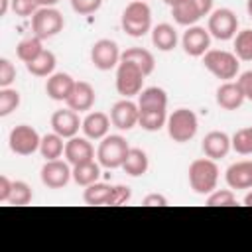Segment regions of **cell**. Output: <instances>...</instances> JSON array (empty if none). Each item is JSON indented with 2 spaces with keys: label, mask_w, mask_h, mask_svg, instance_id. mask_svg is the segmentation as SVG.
Wrapping results in <instances>:
<instances>
[{
  "label": "cell",
  "mask_w": 252,
  "mask_h": 252,
  "mask_svg": "<svg viewBox=\"0 0 252 252\" xmlns=\"http://www.w3.org/2000/svg\"><path fill=\"white\" fill-rule=\"evenodd\" d=\"M189 185L197 195H209L217 189L219 183V165L211 158H199L191 161L187 169Z\"/></svg>",
  "instance_id": "6da1fadb"
},
{
  "label": "cell",
  "mask_w": 252,
  "mask_h": 252,
  "mask_svg": "<svg viewBox=\"0 0 252 252\" xmlns=\"http://www.w3.org/2000/svg\"><path fill=\"white\" fill-rule=\"evenodd\" d=\"M122 30L132 37H142L152 32V10L146 0H132L120 18Z\"/></svg>",
  "instance_id": "7a4b0ae2"
},
{
  "label": "cell",
  "mask_w": 252,
  "mask_h": 252,
  "mask_svg": "<svg viewBox=\"0 0 252 252\" xmlns=\"http://www.w3.org/2000/svg\"><path fill=\"white\" fill-rule=\"evenodd\" d=\"M128 152H130V146H128V140L124 136L108 134L100 140V144L96 148V159L102 167L116 169V167H122Z\"/></svg>",
  "instance_id": "3957f363"
},
{
  "label": "cell",
  "mask_w": 252,
  "mask_h": 252,
  "mask_svg": "<svg viewBox=\"0 0 252 252\" xmlns=\"http://www.w3.org/2000/svg\"><path fill=\"white\" fill-rule=\"evenodd\" d=\"M165 128H167V134L173 142L177 144H185L189 140L195 138L197 130H199V120H197V114L189 108H177L173 110L169 116H167V122H165Z\"/></svg>",
  "instance_id": "277c9868"
},
{
  "label": "cell",
  "mask_w": 252,
  "mask_h": 252,
  "mask_svg": "<svg viewBox=\"0 0 252 252\" xmlns=\"http://www.w3.org/2000/svg\"><path fill=\"white\" fill-rule=\"evenodd\" d=\"M205 69L220 81H232L238 73V57L224 49H209L203 55Z\"/></svg>",
  "instance_id": "5b68a950"
},
{
  "label": "cell",
  "mask_w": 252,
  "mask_h": 252,
  "mask_svg": "<svg viewBox=\"0 0 252 252\" xmlns=\"http://www.w3.org/2000/svg\"><path fill=\"white\" fill-rule=\"evenodd\" d=\"M144 71L134 65L132 61H120L116 67V91L118 94H122L124 98H132L136 94H140V91L144 89Z\"/></svg>",
  "instance_id": "8992f818"
},
{
  "label": "cell",
  "mask_w": 252,
  "mask_h": 252,
  "mask_svg": "<svg viewBox=\"0 0 252 252\" xmlns=\"http://www.w3.org/2000/svg\"><path fill=\"white\" fill-rule=\"evenodd\" d=\"M207 30H209L211 37H215L219 41H228L238 32V18L230 8H217L209 14Z\"/></svg>",
  "instance_id": "52a82bcc"
},
{
  "label": "cell",
  "mask_w": 252,
  "mask_h": 252,
  "mask_svg": "<svg viewBox=\"0 0 252 252\" xmlns=\"http://www.w3.org/2000/svg\"><path fill=\"white\" fill-rule=\"evenodd\" d=\"M63 26H65L63 14L55 8H39L32 16V32L41 39H49L57 35L59 32H63Z\"/></svg>",
  "instance_id": "ba28073f"
},
{
  "label": "cell",
  "mask_w": 252,
  "mask_h": 252,
  "mask_svg": "<svg viewBox=\"0 0 252 252\" xmlns=\"http://www.w3.org/2000/svg\"><path fill=\"white\" fill-rule=\"evenodd\" d=\"M39 144H41V136L30 124H18L8 134V146L18 156H32L33 152L39 150Z\"/></svg>",
  "instance_id": "9c48e42d"
},
{
  "label": "cell",
  "mask_w": 252,
  "mask_h": 252,
  "mask_svg": "<svg viewBox=\"0 0 252 252\" xmlns=\"http://www.w3.org/2000/svg\"><path fill=\"white\" fill-rule=\"evenodd\" d=\"M120 55H122V51H120L118 43L114 39H108V37L94 41L91 47V61L100 71H110V69L118 67Z\"/></svg>",
  "instance_id": "30bf717a"
},
{
  "label": "cell",
  "mask_w": 252,
  "mask_h": 252,
  "mask_svg": "<svg viewBox=\"0 0 252 252\" xmlns=\"http://www.w3.org/2000/svg\"><path fill=\"white\" fill-rule=\"evenodd\" d=\"M73 165L65 159H49L43 163L41 171H39V177H41V183L49 189H63L71 179H73Z\"/></svg>",
  "instance_id": "8fae6325"
},
{
  "label": "cell",
  "mask_w": 252,
  "mask_h": 252,
  "mask_svg": "<svg viewBox=\"0 0 252 252\" xmlns=\"http://www.w3.org/2000/svg\"><path fill=\"white\" fill-rule=\"evenodd\" d=\"M181 47L191 57H203L209 51V47H211V33H209V30L201 28V26H189L183 32Z\"/></svg>",
  "instance_id": "7c38bea8"
},
{
  "label": "cell",
  "mask_w": 252,
  "mask_h": 252,
  "mask_svg": "<svg viewBox=\"0 0 252 252\" xmlns=\"http://www.w3.org/2000/svg\"><path fill=\"white\" fill-rule=\"evenodd\" d=\"M138 118H140L138 102H132L130 98H122L114 102L110 108V122L118 130H132L134 126H138Z\"/></svg>",
  "instance_id": "4fadbf2b"
},
{
  "label": "cell",
  "mask_w": 252,
  "mask_h": 252,
  "mask_svg": "<svg viewBox=\"0 0 252 252\" xmlns=\"http://www.w3.org/2000/svg\"><path fill=\"white\" fill-rule=\"evenodd\" d=\"M81 126H83V120L79 118V112L69 108V106L61 108V110H55L51 114V128H53V132H57L65 140L77 136Z\"/></svg>",
  "instance_id": "5bb4252c"
},
{
  "label": "cell",
  "mask_w": 252,
  "mask_h": 252,
  "mask_svg": "<svg viewBox=\"0 0 252 252\" xmlns=\"http://www.w3.org/2000/svg\"><path fill=\"white\" fill-rule=\"evenodd\" d=\"M63 156L71 165H79V163L94 159V148H93V144L89 142L87 136L85 138L73 136L65 142V154Z\"/></svg>",
  "instance_id": "9a60e30c"
},
{
  "label": "cell",
  "mask_w": 252,
  "mask_h": 252,
  "mask_svg": "<svg viewBox=\"0 0 252 252\" xmlns=\"http://www.w3.org/2000/svg\"><path fill=\"white\" fill-rule=\"evenodd\" d=\"M94 100H96V93H94L93 85L87 83V81H77L73 91H71V94H69V98L65 100V104L69 108L77 110V112H85V110L93 108Z\"/></svg>",
  "instance_id": "2e32d148"
},
{
  "label": "cell",
  "mask_w": 252,
  "mask_h": 252,
  "mask_svg": "<svg viewBox=\"0 0 252 252\" xmlns=\"http://www.w3.org/2000/svg\"><path fill=\"white\" fill-rule=\"evenodd\" d=\"M75 79L69 75V73H53L47 77L45 81V93L51 100H59V102H65L75 87Z\"/></svg>",
  "instance_id": "e0dca14e"
},
{
  "label": "cell",
  "mask_w": 252,
  "mask_h": 252,
  "mask_svg": "<svg viewBox=\"0 0 252 252\" xmlns=\"http://www.w3.org/2000/svg\"><path fill=\"white\" fill-rule=\"evenodd\" d=\"M244 100H246V96H244V91L238 85V81H224L217 89V104L222 110H236L242 106Z\"/></svg>",
  "instance_id": "ac0fdd59"
},
{
  "label": "cell",
  "mask_w": 252,
  "mask_h": 252,
  "mask_svg": "<svg viewBox=\"0 0 252 252\" xmlns=\"http://www.w3.org/2000/svg\"><path fill=\"white\" fill-rule=\"evenodd\" d=\"M203 154L211 159H220V158H226V154L230 152V136L226 132H220V130H213L209 132L205 138H203Z\"/></svg>",
  "instance_id": "d6986e66"
},
{
  "label": "cell",
  "mask_w": 252,
  "mask_h": 252,
  "mask_svg": "<svg viewBox=\"0 0 252 252\" xmlns=\"http://www.w3.org/2000/svg\"><path fill=\"white\" fill-rule=\"evenodd\" d=\"M224 179L230 189H252V161L242 159L230 163L224 171Z\"/></svg>",
  "instance_id": "ffe728a7"
},
{
  "label": "cell",
  "mask_w": 252,
  "mask_h": 252,
  "mask_svg": "<svg viewBox=\"0 0 252 252\" xmlns=\"http://www.w3.org/2000/svg\"><path fill=\"white\" fill-rule=\"evenodd\" d=\"M110 116L100 112V110H94V112H89L85 118H83V134L89 138V140H102L104 136H108V130H110Z\"/></svg>",
  "instance_id": "44dd1931"
},
{
  "label": "cell",
  "mask_w": 252,
  "mask_h": 252,
  "mask_svg": "<svg viewBox=\"0 0 252 252\" xmlns=\"http://www.w3.org/2000/svg\"><path fill=\"white\" fill-rule=\"evenodd\" d=\"M138 108L140 110H165L167 108V93L161 87L142 89L138 94Z\"/></svg>",
  "instance_id": "7402d4cb"
},
{
  "label": "cell",
  "mask_w": 252,
  "mask_h": 252,
  "mask_svg": "<svg viewBox=\"0 0 252 252\" xmlns=\"http://www.w3.org/2000/svg\"><path fill=\"white\" fill-rule=\"evenodd\" d=\"M171 16H173V20H175V24H179V26H195L201 18H203V14H201V10L197 8V4L193 2V0H181V2H177L175 6H171Z\"/></svg>",
  "instance_id": "603a6c76"
},
{
  "label": "cell",
  "mask_w": 252,
  "mask_h": 252,
  "mask_svg": "<svg viewBox=\"0 0 252 252\" xmlns=\"http://www.w3.org/2000/svg\"><path fill=\"white\" fill-rule=\"evenodd\" d=\"M152 43L159 51H171L177 45V32L171 24H158L152 28Z\"/></svg>",
  "instance_id": "cb8c5ba5"
},
{
  "label": "cell",
  "mask_w": 252,
  "mask_h": 252,
  "mask_svg": "<svg viewBox=\"0 0 252 252\" xmlns=\"http://www.w3.org/2000/svg\"><path fill=\"white\" fill-rule=\"evenodd\" d=\"M148 167H150L148 154L144 150H140V148H130V152H128V156H126V159L122 163L124 173L130 175V177H140V175H144L148 171Z\"/></svg>",
  "instance_id": "d4e9b609"
},
{
  "label": "cell",
  "mask_w": 252,
  "mask_h": 252,
  "mask_svg": "<svg viewBox=\"0 0 252 252\" xmlns=\"http://www.w3.org/2000/svg\"><path fill=\"white\" fill-rule=\"evenodd\" d=\"M120 61H132L134 65H138L144 71L146 77L156 69V59H154L152 51H148L144 47H128L126 51H122Z\"/></svg>",
  "instance_id": "484cf974"
},
{
  "label": "cell",
  "mask_w": 252,
  "mask_h": 252,
  "mask_svg": "<svg viewBox=\"0 0 252 252\" xmlns=\"http://www.w3.org/2000/svg\"><path fill=\"white\" fill-rule=\"evenodd\" d=\"M55 65H57L55 53L49 51V49H43L33 61L26 63V69H28L33 77H49V75H53Z\"/></svg>",
  "instance_id": "4316f807"
},
{
  "label": "cell",
  "mask_w": 252,
  "mask_h": 252,
  "mask_svg": "<svg viewBox=\"0 0 252 252\" xmlns=\"http://www.w3.org/2000/svg\"><path fill=\"white\" fill-rule=\"evenodd\" d=\"M100 163L91 159V161H85V163H79V165H73V181L81 187H89L91 183H96L98 177H100Z\"/></svg>",
  "instance_id": "83f0119b"
},
{
  "label": "cell",
  "mask_w": 252,
  "mask_h": 252,
  "mask_svg": "<svg viewBox=\"0 0 252 252\" xmlns=\"http://www.w3.org/2000/svg\"><path fill=\"white\" fill-rule=\"evenodd\" d=\"M112 187L114 185H108V183H91L89 187H85L83 191V201L87 205H93V207H100V205H108L110 203V195H112Z\"/></svg>",
  "instance_id": "f1b7e54d"
},
{
  "label": "cell",
  "mask_w": 252,
  "mask_h": 252,
  "mask_svg": "<svg viewBox=\"0 0 252 252\" xmlns=\"http://www.w3.org/2000/svg\"><path fill=\"white\" fill-rule=\"evenodd\" d=\"M65 138H61L57 132L45 134L41 136V144H39V154L41 158H45V161L49 159H59L65 154Z\"/></svg>",
  "instance_id": "f546056e"
},
{
  "label": "cell",
  "mask_w": 252,
  "mask_h": 252,
  "mask_svg": "<svg viewBox=\"0 0 252 252\" xmlns=\"http://www.w3.org/2000/svg\"><path fill=\"white\" fill-rule=\"evenodd\" d=\"M43 49H45V47H43V39L37 37V35H32V37L22 39V41L16 45V55H18L20 61L30 63V61H33Z\"/></svg>",
  "instance_id": "4dcf8cb0"
},
{
  "label": "cell",
  "mask_w": 252,
  "mask_h": 252,
  "mask_svg": "<svg viewBox=\"0 0 252 252\" xmlns=\"http://www.w3.org/2000/svg\"><path fill=\"white\" fill-rule=\"evenodd\" d=\"M165 122H167L165 110H140L138 126L146 132H158L165 126Z\"/></svg>",
  "instance_id": "1f68e13d"
},
{
  "label": "cell",
  "mask_w": 252,
  "mask_h": 252,
  "mask_svg": "<svg viewBox=\"0 0 252 252\" xmlns=\"http://www.w3.org/2000/svg\"><path fill=\"white\" fill-rule=\"evenodd\" d=\"M234 55L240 61H252V30H242L234 35Z\"/></svg>",
  "instance_id": "d6a6232c"
},
{
  "label": "cell",
  "mask_w": 252,
  "mask_h": 252,
  "mask_svg": "<svg viewBox=\"0 0 252 252\" xmlns=\"http://www.w3.org/2000/svg\"><path fill=\"white\" fill-rule=\"evenodd\" d=\"M230 146L236 154L240 156H250L252 154V128H240L232 134L230 138Z\"/></svg>",
  "instance_id": "836d02e7"
},
{
  "label": "cell",
  "mask_w": 252,
  "mask_h": 252,
  "mask_svg": "<svg viewBox=\"0 0 252 252\" xmlns=\"http://www.w3.org/2000/svg\"><path fill=\"white\" fill-rule=\"evenodd\" d=\"M20 100H22V96L16 89H10V87L0 89V116L12 114L20 106Z\"/></svg>",
  "instance_id": "e575fe53"
},
{
  "label": "cell",
  "mask_w": 252,
  "mask_h": 252,
  "mask_svg": "<svg viewBox=\"0 0 252 252\" xmlns=\"http://www.w3.org/2000/svg\"><path fill=\"white\" fill-rule=\"evenodd\" d=\"M33 199V191L32 187L26 183V181H14L12 185V195H10V205H16V207H26L30 205Z\"/></svg>",
  "instance_id": "d590c367"
},
{
  "label": "cell",
  "mask_w": 252,
  "mask_h": 252,
  "mask_svg": "<svg viewBox=\"0 0 252 252\" xmlns=\"http://www.w3.org/2000/svg\"><path fill=\"white\" fill-rule=\"evenodd\" d=\"M207 205L209 207H234L238 203H236V197L230 189H215L213 193H209Z\"/></svg>",
  "instance_id": "8d00e7d4"
},
{
  "label": "cell",
  "mask_w": 252,
  "mask_h": 252,
  "mask_svg": "<svg viewBox=\"0 0 252 252\" xmlns=\"http://www.w3.org/2000/svg\"><path fill=\"white\" fill-rule=\"evenodd\" d=\"M12 10L16 16L32 18L39 10V2L37 0H12Z\"/></svg>",
  "instance_id": "74e56055"
},
{
  "label": "cell",
  "mask_w": 252,
  "mask_h": 252,
  "mask_svg": "<svg viewBox=\"0 0 252 252\" xmlns=\"http://www.w3.org/2000/svg\"><path fill=\"white\" fill-rule=\"evenodd\" d=\"M16 81V67L8 57L0 59V89L10 87Z\"/></svg>",
  "instance_id": "f35d334b"
},
{
  "label": "cell",
  "mask_w": 252,
  "mask_h": 252,
  "mask_svg": "<svg viewBox=\"0 0 252 252\" xmlns=\"http://www.w3.org/2000/svg\"><path fill=\"white\" fill-rule=\"evenodd\" d=\"M100 6H102V0H71V8L79 16H91Z\"/></svg>",
  "instance_id": "ab89813d"
},
{
  "label": "cell",
  "mask_w": 252,
  "mask_h": 252,
  "mask_svg": "<svg viewBox=\"0 0 252 252\" xmlns=\"http://www.w3.org/2000/svg\"><path fill=\"white\" fill-rule=\"evenodd\" d=\"M130 197H132V191H130L128 185H114L108 205H124V203L130 201Z\"/></svg>",
  "instance_id": "60d3db41"
},
{
  "label": "cell",
  "mask_w": 252,
  "mask_h": 252,
  "mask_svg": "<svg viewBox=\"0 0 252 252\" xmlns=\"http://www.w3.org/2000/svg\"><path fill=\"white\" fill-rule=\"evenodd\" d=\"M12 185H14V181H12L8 175H0V201H2V203H8V201H10Z\"/></svg>",
  "instance_id": "b9f144b4"
},
{
  "label": "cell",
  "mask_w": 252,
  "mask_h": 252,
  "mask_svg": "<svg viewBox=\"0 0 252 252\" xmlns=\"http://www.w3.org/2000/svg\"><path fill=\"white\" fill-rule=\"evenodd\" d=\"M238 85L242 87L244 96L252 102V71H244V73L238 77Z\"/></svg>",
  "instance_id": "7bdbcfd3"
},
{
  "label": "cell",
  "mask_w": 252,
  "mask_h": 252,
  "mask_svg": "<svg viewBox=\"0 0 252 252\" xmlns=\"http://www.w3.org/2000/svg\"><path fill=\"white\" fill-rule=\"evenodd\" d=\"M142 203H144L146 207H165V205H167V199H165L163 195H159V193H150V195L144 197Z\"/></svg>",
  "instance_id": "ee69618b"
},
{
  "label": "cell",
  "mask_w": 252,
  "mask_h": 252,
  "mask_svg": "<svg viewBox=\"0 0 252 252\" xmlns=\"http://www.w3.org/2000/svg\"><path fill=\"white\" fill-rule=\"evenodd\" d=\"M195 4H197V8L201 10V14H203V18L205 16H209L211 12H213V0H193Z\"/></svg>",
  "instance_id": "f6af8a7d"
},
{
  "label": "cell",
  "mask_w": 252,
  "mask_h": 252,
  "mask_svg": "<svg viewBox=\"0 0 252 252\" xmlns=\"http://www.w3.org/2000/svg\"><path fill=\"white\" fill-rule=\"evenodd\" d=\"M12 6V0H0V16H6Z\"/></svg>",
  "instance_id": "bcb514c9"
},
{
  "label": "cell",
  "mask_w": 252,
  "mask_h": 252,
  "mask_svg": "<svg viewBox=\"0 0 252 252\" xmlns=\"http://www.w3.org/2000/svg\"><path fill=\"white\" fill-rule=\"evenodd\" d=\"M39 2V8H53L59 0H37Z\"/></svg>",
  "instance_id": "7dc6e473"
},
{
  "label": "cell",
  "mask_w": 252,
  "mask_h": 252,
  "mask_svg": "<svg viewBox=\"0 0 252 252\" xmlns=\"http://www.w3.org/2000/svg\"><path fill=\"white\" fill-rule=\"evenodd\" d=\"M244 205H246V207H252V191L246 193V197H244Z\"/></svg>",
  "instance_id": "c3c4849f"
},
{
  "label": "cell",
  "mask_w": 252,
  "mask_h": 252,
  "mask_svg": "<svg viewBox=\"0 0 252 252\" xmlns=\"http://www.w3.org/2000/svg\"><path fill=\"white\" fill-rule=\"evenodd\" d=\"M246 12H248V16L252 18V0H248V2H246Z\"/></svg>",
  "instance_id": "681fc988"
},
{
  "label": "cell",
  "mask_w": 252,
  "mask_h": 252,
  "mask_svg": "<svg viewBox=\"0 0 252 252\" xmlns=\"http://www.w3.org/2000/svg\"><path fill=\"white\" fill-rule=\"evenodd\" d=\"M163 2H165L167 6H175V4H177V2H181V0H163Z\"/></svg>",
  "instance_id": "f907efd6"
},
{
  "label": "cell",
  "mask_w": 252,
  "mask_h": 252,
  "mask_svg": "<svg viewBox=\"0 0 252 252\" xmlns=\"http://www.w3.org/2000/svg\"><path fill=\"white\" fill-rule=\"evenodd\" d=\"M250 128H252V126H250Z\"/></svg>",
  "instance_id": "816d5d0a"
}]
</instances>
